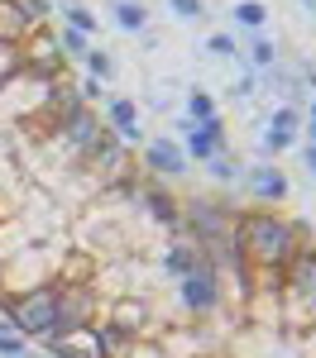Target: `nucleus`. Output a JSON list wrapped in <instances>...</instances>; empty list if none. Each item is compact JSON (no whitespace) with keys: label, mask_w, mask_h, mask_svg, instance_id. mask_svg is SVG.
I'll use <instances>...</instances> for the list:
<instances>
[{"label":"nucleus","mask_w":316,"mask_h":358,"mask_svg":"<svg viewBox=\"0 0 316 358\" xmlns=\"http://www.w3.org/2000/svg\"><path fill=\"white\" fill-rule=\"evenodd\" d=\"M230 239L235 248L249 258V268H254V287L268 296V301H278V287H283V268L292 263V253L302 244H312L307 239V224L302 220H287L278 210H240L235 215V229H230Z\"/></svg>","instance_id":"f257e3e1"},{"label":"nucleus","mask_w":316,"mask_h":358,"mask_svg":"<svg viewBox=\"0 0 316 358\" xmlns=\"http://www.w3.org/2000/svg\"><path fill=\"white\" fill-rule=\"evenodd\" d=\"M278 320L287 325L292 339L316 330V244H302L283 268V287H278Z\"/></svg>","instance_id":"f03ea898"},{"label":"nucleus","mask_w":316,"mask_h":358,"mask_svg":"<svg viewBox=\"0 0 316 358\" xmlns=\"http://www.w3.org/2000/svg\"><path fill=\"white\" fill-rule=\"evenodd\" d=\"M0 330H15L20 339H39V344L48 334H57V282H43V287L20 292V296H5Z\"/></svg>","instance_id":"7ed1b4c3"},{"label":"nucleus","mask_w":316,"mask_h":358,"mask_svg":"<svg viewBox=\"0 0 316 358\" xmlns=\"http://www.w3.org/2000/svg\"><path fill=\"white\" fill-rule=\"evenodd\" d=\"M235 215H240V206L226 201V196H187V201H182V234H187L192 244L230 239Z\"/></svg>","instance_id":"20e7f679"},{"label":"nucleus","mask_w":316,"mask_h":358,"mask_svg":"<svg viewBox=\"0 0 316 358\" xmlns=\"http://www.w3.org/2000/svg\"><path fill=\"white\" fill-rule=\"evenodd\" d=\"M172 292H177V306H182L192 320H206V315H221V310H226L230 287H226V273H221V268L197 263L182 282H172Z\"/></svg>","instance_id":"39448f33"},{"label":"nucleus","mask_w":316,"mask_h":358,"mask_svg":"<svg viewBox=\"0 0 316 358\" xmlns=\"http://www.w3.org/2000/svg\"><path fill=\"white\" fill-rule=\"evenodd\" d=\"M48 91H53V82H43V77H34V72L20 67L10 82H0V115H5L10 124L39 120L43 106H48Z\"/></svg>","instance_id":"423d86ee"},{"label":"nucleus","mask_w":316,"mask_h":358,"mask_svg":"<svg viewBox=\"0 0 316 358\" xmlns=\"http://www.w3.org/2000/svg\"><path fill=\"white\" fill-rule=\"evenodd\" d=\"M139 172L172 187V182H182V177L192 172V158H187V148L177 143V134H149L144 148H139Z\"/></svg>","instance_id":"0eeeda50"},{"label":"nucleus","mask_w":316,"mask_h":358,"mask_svg":"<svg viewBox=\"0 0 316 358\" xmlns=\"http://www.w3.org/2000/svg\"><path fill=\"white\" fill-rule=\"evenodd\" d=\"M106 296L96 292V282H57V330H82L106 315Z\"/></svg>","instance_id":"6e6552de"},{"label":"nucleus","mask_w":316,"mask_h":358,"mask_svg":"<svg viewBox=\"0 0 316 358\" xmlns=\"http://www.w3.org/2000/svg\"><path fill=\"white\" fill-rule=\"evenodd\" d=\"M240 187L249 192V201H254V206L273 210V206H283L287 196H292V177H287L278 163L259 158V163H245V172H240Z\"/></svg>","instance_id":"1a4fd4ad"},{"label":"nucleus","mask_w":316,"mask_h":358,"mask_svg":"<svg viewBox=\"0 0 316 358\" xmlns=\"http://www.w3.org/2000/svg\"><path fill=\"white\" fill-rule=\"evenodd\" d=\"M20 62H25V72L43 77V82H62V77H67V57H62V48H57L53 24L34 29L25 43H20Z\"/></svg>","instance_id":"9d476101"},{"label":"nucleus","mask_w":316,"mask_h":358,"mask_svg":"<svg viewBox=\"0 0 316 358\" xmlns=\"http://www.w3.org/2000/svg\"><path fill=\"white\" fill-rule=\"evenodd\" d=\"M101 320H111L115 330L125 334V339H153L158 334V310H153V301L149 296H115L111 306H106V315Z\"/></svg>","instance_id":"9b49d317"},{"label":"nucleus","mask_w":316,"mask_h":358,"mask_svg":"<svg viewBox=\"0 0 316 358\" xmlns=\"http://www.w3.org/2000/svg\"><path fill=\"white\" fill-rule=\"evenodd\" d=\"M135 201L144 206V215L158 224V229H168V234H182V201L172 192L168 182H153V177H139V192Z\"/></svg>","instance_id":"f8f14e48"},{"label":"nucleus","mask_w":316,"mask_h":358,"mask_svg":"<svg viewBox=\"0 0 316 358\" xmlns=\"http://www.w3.org/2000/svg\"><path fill=\"white\" fill-rule=\"evenodd\" d=\"M101 120H106V129H111L120 143L144 148L149 129H144V110H139V101H135V96H106V110H101Z\"/></svg>","instance_id":"ddd939ff"},{"label":"nucleus","mask_w":316,"mask_h":358,"mask_svg":"<svg viewBox=\"0 0 316 358\" xmlns=\"http://www.w3.org/2000/svg\"><path fill=\"white\" fill-rule=\"evenodd\" d=\"M43 354L48 358H106L101 354V334H96V325L48 334V339H43Z\"/></svg>","instance_id":"4468645a"},{"label":"nucleus","mask_w":316,"mask_h":358,"mask_svg":"<svg viewBox=\"0 0 316 358\" xmlns=\"http://www.w3.org/2000/svg\"><path fill=\"white\" fill-rule=\"evenodd\" d=\"M182 148H187V158H192V163H206V158L226 153V148H230V138H226V115L192 124V129L182 134Z\"/></svg>","instance_id":"2eb2a0df"},{"label":"nucleus","mask_w":316,"mask_h":358,"mask_svg":"<svg viewBox=\"0 0 316 358\" xmlns=\"http://www.w3.org/2000/svg\"><path fill=\"white\" fill-rule=\"evenodd\" d=\"M158 263H163V273H168V282H182V277L192 273L201 263V248L187 239V234H172L168 244H163V253H158Z\"/></svg>","instance_id":"dca6fc26"},{"label":"nucleus","mask_w":316,"mask_h":358,"mask_svg":"<svg viewBox=\"0 0 316 358\" xmlns=\"http://www.w3.org/2000/svg\"><path fill=\"white\" fill-rule=\"evenodd\" d=\"M240 57H245V72H273L278 62H283V53H278V43L268 38V34H249V43L240 48Z\"/></svg>","instance_id":"f3484780"},{"label":"nucleus","mask_w":316,"mask_h":358,"mask_svg":"<svg viewBox=\"0 0 316 358\" xmlns=\"http://www.w3.org/2000/svg\"><path fill=\"white\" fill-rule=\"evenodd\" d=\"M111 20L125 34H149V5L144 0H111Z\"/></svg>","instance_id":"a211bd4d"},{"label":"nucleus","mask_w":316,"mask_h":358,"mask_svg":"<svg viewBox=\"0 0 316 358\" xmlns=\"http://www.w3.org/2000/svg\"><path fill=\"white\" fill-rule=\"evenodd\" d=\"M29 34H34V24L20 15V5L15 0H0V43H25Z\"/></svg>","instance_id":"6ab92c4d"},{"label":"nucleus","mask_w":316,"mask_h":358,"mask_svg":"<svg viewBox=\"0 0 316 358\" xmlns=\"http://www.w3.org/2000/svg\"><path fill=\"white\" fill-rule=\"evenodd\" d=\"M206 177H211V182H216V187H240V172H245V163H240V158H235V153H216V158H206Z\"/></svg>","instance_id":"aec40b11"},{"label":"nucleus","mask_w":316,"mask_h":358,"mask_svg":"<svg viewBox=\"0 0 316 358\" xmlns=\"http://www.w3.org/2000/svg\"><path fill=\"white\" fill-rule=\"evenodd\" d=\"M230 20H235V29H245V34H263V24H268V5H263V0H235Z\"/></svg>","instance_id":"412c9836"},{"label":"nucleus","mask_w":316,"mask_h":358,"mask_svg":"<svg viewBox=\"0 0 316 358\" xmlns=\"http://www.w3.org/2000/svg\"><path fill=\"white\" fill-rule=\"evenodd\" d=\"M182 115H187L192 124H201V120H216V115H221V101H216L206 86H192V91H187V110H182Z\"/></svg>","instance_id":"4be33fe9"},{"label":"nucleus","mask_w":316,"mask_h":358,"mask_svg":"<svg viewBox=\"0 0 316 358\" xmlns=\"http://www.w3.org/2000/svg\"><path fill=\"white\" fill-rule=\"evenodd\" d=\"M62 24H67V29H77V34H86V38H96L101 20H96V10H86L82 0H77V5H62Z\"/></svg>","instance_id":"5701e85b"},{"label":"nucleus","mask_w":316,"mask_h":358,"mask_svg":"<svg viewBox=\"0 0 316 358\" xmlns=\"http://www.w3.org/2000/svg\"><path fill=\"white\" fill-rule=\"evenodd\" d=\"M82 62H86V72H91V77H96L101 86H106V82H115V53H111V48L91 43V53H86Z\"/></svg>","instance_id":"b1692460"},{"label":"nucleus","mask_w":316,"mask_h":358,"mask_svg":"<svg viewBox=\"0 0 316 358\" xmlns=\"http://www.w3.org/2000/svg\"><path fill=\"white\" fill-rule=\"evenodd\" d=\"M302 124H307V115L297 110V106H287V101L268 115V129H283V134H292V138H302Z\"/></svg>","instance_id":"393cba45"},{"label":"nucleus","mask_w":316,"mask_h":358,"mask_svg":"<svg viewBox=\"0 0 316 358\" xmlns=\"http://www.w3.org/2000/svg\"><path fill=\"white\" fill-rule=\"evenodd\" d=\"M292 148H297V138H292V134H283V129H268V124H263V134H259V153H263L268 163H273L278 153H292Z\"/></svg>","instance_id":"a878e982"},{"label":"nucleus","mask_w":316,"mask_h":358,"mask_svg":"<svg viewBox=\"0 0 316 358\" xmlns=\"http://www.w3.org/2000/svg\"><path fill=\"white\" fill-rule=\"evenodd\" d=\"M57 34V48H62V57H86L91 53V38H86V34H77V29H53Z\"/></svg>","instance_id":"bb28decb"},{"label":"nucleus","mask_w":316,"mask_h":358,"mask_svg":"<svg viewBox=\"0 0 316 358\" xmlns=\"http://www.w3.org/2000/svg\"><path fill=\"white\" fill-rule=\"evenodd\" d=\"M20 5V15H25L34 29H48L53 24V0H15Z\"/></svg>","instance_id":"cd10ccee"},{"label":"nucleus","mask_w":316,"mask_h":358,"mask_svg":"<svg viewBox=\"0 0 316 358\" xmlns=\"http://www.w3.org/2000/svg\"><path fill=\"white\" fill-rule=\"evenodd\" d=\"M201 48H206V57H216V62H230V57H240V43H235V34H211Z\"/></svg>","instance_id":"c85d7f7f"},{"label":"nucleus","mask_w":316,"mask_h":358,"mask_svg":"<svg viewBox=\"0 0 316 358\" xmlns=\"http://www.w3.org/2000/svg\"><path fill=\"white\" fill-rule=\"evenodd\" d=\"M20 67H25L20 62V43H0V82H10Z\"/></svg>","instance_id":"c756f323"},{"label":"nucleus","mask_w":316,"mask_h":358,"mask_svg":"<svg viewBox=\"0 0 316 358\" xmlns=\"http://www.w3.org/2000/svg\"><path fill=\"white\" fill-rule=\"evenodd\" d=\"M0 358H29V339H20L15 330H0Z\"/></svg>","instance_id":"7c9ffc66"},{"label":"nucleus","mask_w":316,"mask_h":358,"mask_svg":"<svg viewBox=\"0 0 316 358\" xmlns=\"http://www.w3.org/2000/svg\"><path fill=\"white\" fill-rule=\"evenodd\" d=\"M168 10L177 20H187V24H197L201 15H206V0H168Z\"/></svg>","instance_id":"2f4dec72"},{"label":"nucleus","mask_w":316,"mask_h":358,"mask_svg":"<svg viewBox=\"0 0 316 358\" xmlns=\"http://www.w3.org/2000/svg\"><path fill=\"white\" fill-rule=\"evenodd\" d=\"M259 86H263L259 72H240V82L230 86V96H235V101H249V96H259Z\"/></svg>","instance_id":"473e14b6"},{"label":"nucleus","mask_w":316,"mask_h":358,"mask_svg":"<svg viewBox=\"0 0 316 358\" xmlns=\"http://www.w3.org/2000/svg\"><path fill=\"white\" fill-rule=\"evenodd\" d=\"M77 91H82V101H86V106H96V101H101V82H96V77L77 82Z\"/></svg>","instance_id":"72a5a7b5"},{"label":"nucleus","mask_w":316,"mask_h":358,"mask_svg":"<svg viewBox=\"0 0 316 358\" xmlns=\"http://www.w3.org/2000/svg\"><path fill=\"white\" fill-rule=\"evenodd\" d=\"M302 86L316 96V62H302Z\"/></svg>","instance_id":"f704fd0d"},{"label":"nucleus","mask_w":316,"mask_h":358,"mask_svg":"<svg viewBox=\"0 0 316 358\" xmlns=\"http://www.w3.org/2000/svg\"><path fill=\"white\" fill-rule=\"evenodd\" d=\"M302 163H307V172H312V182H316V148L312 143H302Z\"/></svg>","instance_id":"c9c22d12"},{"label":"nucleus","mask_w":316,"mask_h":358,"mask_svg":"<svg viewBox=\"0 0 316 358\" xmlns=\"http://www.w3.org/2000/svg\"><path fill=\"white\" fill-rule=\"evenodd\" d=\"M302 134H307V143L316 148V120H307V124H302Z\"/></svg>","instance_id":"e433bc0d"},{"label":"nucleus","mask_w":316,"mask_h":358,"mask_svg":"<svg viewBox=\"0 0 316 358\" xmlns=\"http://www.w3.org/2000/svg\"><path fill=\"white\" fill-rule=\"evenodd\" d=\"M10 215H15V210H10V206H5V201H0V224L10 220Z\"/></svg>","instance_id":"4c0bfd02"},{"label":"nucleus","mask_w":316,"mask_h":358,"mask_svg":"<svg viewBox=\"0 0 316 358\" xmlns=\"http://www.w3.org/2000/svg\"><path fill=\"white\" fill-rule=\"evenodd\" d=\"M302 115H307V120H316V96H312V106H307V110H302Z\"/></svg>","instance_id":"58836bf2"},{"label":"nucleus","mask_w":316,"mask_h":358,"mask_svg":"<svg viewBox=\"0 0 316 358\" xmlns=\"http://www.w3.org/2000/svg\"><path fill=\"white\" fill-rule=\"evenodd\" d=\"M187 358H216V354H206V349H201V354H187Z\"/></svg>","instance_id":"ea45409f"},{"label":"nucleus","mask_w":316,"mask_h":358,"mask_svg":"<svg viewBox=\"0 0 316 358\" xmlns=\"http://www.w3.org/2000/svg\"><path fill=\"white\" fill-rule=\"evenodd\" d=\"M29 358H48V354H29Z\"/></svg>","instance_id":"a19ab883"},{"label":"nucleus","mask_w":316,"mask_h":358,"mask_svg":"<svg viewBox=\"0 0 316 358\" xmlns=\"http://www.w3.org/2000/svg\"><path fill=\"white\" fill-rule=\"evenodd\" d=\"M0 268H5V258H0Z\"/></svg>","instance_id":"79ce46f5"},{"label":"nucleus","mask_w":316,"mask_h":358,"mask_svg":"<svg viewBox=\"0 0 316 358\" xmlns=\"http://www.w3.org/2000/svg\"><path fill=\"white\" fill-rule=\"evenodd\" d=\"M312 10H316V5H312Z\"/></svg>","instance_id":"37998d69"}]
</instances>
